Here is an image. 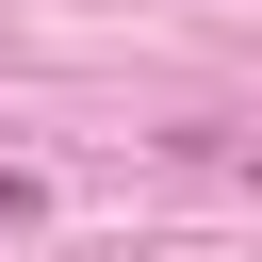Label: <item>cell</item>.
Segmentation results:
<instances>
[{
	"mask_svg": "<svg viewBox=\"0 0 262 262\" xmlns=\"http://www.w3.org/2000/svg\"><path fill=\"white\" fill-rule=\"evenodd\" d=\"M33 213H49V180H33V164H0V229H33Z\"/></svg>",
	"mask_w": 262,
	"mask_h": 262,
	"instance_id": "6da1fadb",
	"label": "cell"
}]
</instances>
